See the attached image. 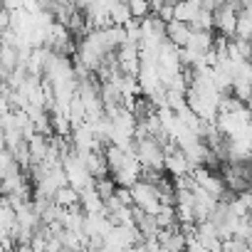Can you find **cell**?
Returning <instances> with one entry per match:
<instances>
[{
    "label": "cell",
    "instance_id": "obj_1",
    "mask_svg": "<svg viewBox=\"0 0 252 252\" xmlns=\"http://www.w3.org/2000/svg\"><path fill=\"white\" fill-rule=\"evenodd\" d=\"M166 35H168V42H173L176 47L183 50V47H188L193 30H190V25H186V23H181V20H171L168 28H166Z\"/></svg>",
    "mask_w": 252,
    "mask_h": 252
},
{
    "label": "cell",
    "instance_id": "obj_3",
    "mask_svg": "<svg viewBox=\"0 0 252 252\" xmlns=\"http://www.w3.org/2000/svg\"><path fill=\"white\" fill-rule=\"evenodd\" d=\"M109 15H111V23H114V25H126V23H131V20H134L131 8L126 5V3H111Z\"/></svg>",
    "mask_w": 252,
    "mask_h": 252
},
{
    "label": "cell",
    "instance_id": "obj_2",
    "mask_svg": "<svg viewBox=\"0 0 252 252\" xmlns=\"http://www.w3.org/2000/svg\"><path fill=\"white\" fill-rule=\"evenodd\" d=\"M94 190H96V195L106 203L109 198H114V195L119 193V186H116V181H114L111 176H104V178H96V181H94Z\"/></svg>",
    "mask_w": 252,
    "mask_h": 252
},
{
    "label": "cell",
    "instance_id": "obj_4",
    "mask_svg": "<svg viewBox=\"0 0 252 252\" xmlns=\"http://www.w3.org/2000/svg\"><path fill=\"white\" fill-rule=\"evenodd\" d=\"M215 252H225V250H215Z\"/></svg>",
    "mask_w": 252,
    "mask_h": 252
}]
</instances>
